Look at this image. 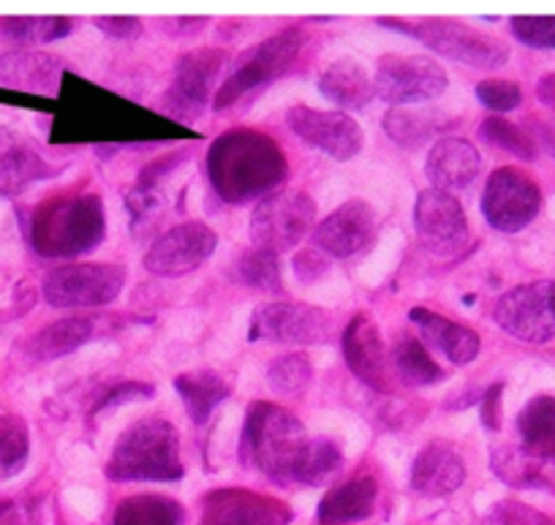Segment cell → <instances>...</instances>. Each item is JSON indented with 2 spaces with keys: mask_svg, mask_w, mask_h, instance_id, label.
<instances>
[{
  "mask_svg": "<svg viewBox=\"0 0 555 525\" xmlns=\"http://www.w3.org/2000/svg\"><path fill=\"white\" fill-rule=\"evenodd\" d=\"M218 248V234L212 232L207 223L189 221L180 227L167 229L158 234L145 251V265L147 272L162 278H180L189 272L199 270Z\"/></svg>",
  "mask_w": 555,
  "mask_h": 525,
  "instance_id": "obj_14",
  "label": "cell"
},
{
  "mask_svg": "<svg viewBox=\"0 0 555 525\" xmlns=\"http://www.w3.org/2000/svg\"><path fill=\"white\" fill-rule=\"evenodd\" d=\"M112 525H183V507L167 496L142 492L120 501Z\"/></svg>",
  "mask_w": 555,
  "mask_h": 525,
  "instance_id": "obj_33",
  "label": "cell"
},
{
  "mask_svg": "<svg viewBox=\"0 0 555 525\" xmlns=\"http://www.w3.org/2000/svg\"><path fill=\"white\" fill-rule=\"evenodd\" d=\"M66 63L50 52L12 50L0 55V85L34 95L61 93Z\"/></svg>",
  "mask_w": 555,
  "mask_h": 525,
  "instance_id": "obj_21",
  "label": "cell"
},
{
  "mask_svg": "<svg viewBox=\"0 0 555 525\" xmlns=\"http://www.w3.org/2000/svg\"><path fill=\"white\" fill-rule=\"evenodd\" d=\"M493 319L506 335L542 346L555 337V278L531 281L499 297Z\"/></svg>",
  "mask_w": 555,
  "mask_h": 525,
  "instance_id": "obj_10",
  "label": "cell"
},
{
  "mask_svg": "<svg viewBox=\"0 0 555 525\" xmlns=\"http://www.w3.org/2000/svg\"><path fill=\"white\" fill-rule=\"evenodd\" d=\"M319 90H322L324 99L338 104L340 110H362L376 99L373 79L351 57L335 61L333 66L324 68L322 77H319Z\"/></svg>",
  "mask_w": 555,
  "mask_h": 525,
  "instance_id": "obj_28",
  "label": "cell"
},
{
  "mask_svg": "<svg viewBox=\"0 0 555 525\" xmlns=\"http://www.w3.org/2000/svg\"><path fill=\"white\" fill-rule=\"evenodd\" d=\"M384 131L398 148L416 150L441 131V112L416 110V106H395L384 115Z\"/></svg>",
  "mask_w": 555,
  "mask_h": 525,
  "instance_id": "obj_31",
  "label": "cell"
},
{
  "mask_svg": "<svg viewBox=\"0 0 555 525\" xmlns=\"http://www.w3.org/2000/svg\"><path fill=\"white\" fill-rule=\"evenodd\" d=\"M447 72L428 55H384L376 66L373 90L395 106H416L447 90Z\"/></svg>",
  "mask_w": 555,
  "mask_h": 525,
  "instance_id": "obj_12",
  "label": "cell"
},
{
  "mask_svg": "<svg viewBox=\"0 0 555 525\" xmlns=\"http://www.w3.org/2000/svg\"><path fill=\"white\" fill-rule=\"evenodd\" d=\"M175 389H178L180 400H183L194 425H205L212 417V411L232 395V387L216 371L180 373L175 379Z\"/></svg>",
  "mask_w": 555,
  "mask_h": 525,
  "instance_id": "obj_29",
  "label": "cell"
},
{
  "mask_svg": "<svg viewBox=\"0 0 555 525\" xmlns=\"http://www.w3.org/2000/svg\"><path fill=\"white\" fill-rule=\"evenodd\" d=\"M414 229L420 243L436 256H455L468 245V218L447 191L425 189L416 196Z\"/></svg>",
  "mask_w": 555,
  "mask_h": 525,
  "instance_id": "obj_15",
  "label": "cell"
},
{
  "mask_svg": "<svg viewBox=\"0 0 555 525\" xmlns=\"http://www.w3.org/2000/svg\"><path fill=\"white\" fill-rule=\"evenodd\" d=\"M30 431L17 411L0 406V482L12 479L28 465Z\"/></svg>",
  "mask_w": 555,
  "mask_h": 525,
  "instance_id": "obj_34",
  "label": "cell"
},
{
  "mask_svg": "<svg viewBox=\"0 0 555 525\" xmlns=\"http://www.w3.org/2000/svg\"><path fill=\"white\" fill-rule=\"evenodd\" d=\"M490 471L515 490L555 492V454L522 444H504L490 452Z\"/></svg>",
  "mask_w": 555,
  "mask_h": 525,
  "instance_id": "obj_22",
  "label": "cell"
},
{
  "mask_svg": "<svg viewBox=\"0 0 555 525\" xmlns=\"http://www.w3.org/2000/svg\"><path fill=\"white\" fill-rule=\"evenodd\" d=\"M409 319L420 330L423 341L430 348H436L439 355H444L452 366H472L479 357L482 337L472 326L447 319V316L428 308H411Z\"/></svg>",
  "mask_w": 555,
  "mask_h": 525,
  "instance_id": "obj_24",
  "label": "cell"
},
{
  "mask_svg": "<svg viewBox=\"0 0 555 525\" xmlns=\"http://www.w3.org/2000/svg\"><path fill=\"white\" fill-rule=\"evenodd\" d=\"M99 335V321L88 319V316H72V319H57L47 324L44 330L36 332L28 341L25 351L39 362L61 360V357L72 355L85 343H90Z\"/></svg>",
  "mask_w": 555,
  "mask_h": 525,
  "instance_id": "obj_27",
  "label": "cell"
},
{
  "mask_svg": "<svg viewBox=\"0 0 555 525\" xmlns=\"http://www.w3.org/2000/svg\"><path fill=\"white\" fill-rule=\"evenodd\" d=\"M286 126L302 142L322 150L335 161H351L354 155H360L362 144H365L362 128L357 126L354 117L344 115V112H322L297 104L286 112Z\"/></svg>",
  "mask_w": 555,
  "mask_h": 525,
  "instance_id": "obj_16",
  "label": "cell"
},
{
  "mask_svg": "<svg viewBox=\"0 0 555 525\" xmlns=\"http://www.w3.org/2000/svg\"><path fill=\"white\" fill-rule=\"evenodd\" d=\"M306 41L308 36L302 28H284L281 34L270 36L261 44H256L254 50L240 55V61L234 63L229 77L216 90L212 110H227V106L237 104L240 99H245L254 90H261L264 85L275 82L278 77H284L295 66L297 57H300Z\"/></svg>",
  "mask_w": 555,
  "mask_h": 525,
  "instance_id": "obj_6",
  "label": "cell"
},
{
  "mask_svg": "<svg viewBox=\"0 0 555 525\" xmlns=\"http://www.w3.org/2000/svg\"><path fill=\"white\" fill-rule=\"evenodd\" d=\"M240 454L278 485L317 487L344 465V449L333 438H311L289 409L267 400L245 411Z\"/></svg>",
  "mask_w": 555,
  "mask_h": 525,
  "instance_id": "obj_1",
  "label": "cell"
},
{
  "mask_svg": "<svg viewBox=\"0 0 555 525\" xmlns=\"http://www.w3.org/2000/svg\"><path fill=\"white\" fill-rule=\"evenodd\" d=\"M207 178L227 205H245L275 194L289 178L284 148L256 128H229L207 150Z\"/></svg>",
  "mask_w": 555,
  "mask_h": 525,
  "instance_id": "obj_2",
  "label": "cell"
},
{
  "mask_svg": "<svg viewBox=\"0 0 555 525\" xmlns=\"http://www.w3.org/2000/svg\"><path fill=\"white\" fill-rule=\"evenodd\" d=\"M106 238V213L99 194H61L41 202L28 221L30 248L44 259H74L99 248Z\"/></svg>",
  "mask_w": 555,
  "mask_h": 525,
  "instance_id": "obj_3",
  "label": "cell"
},
{
  "mask_svg": "<svg viewBox=\"0 0 555 525\" xmlns=\"http://www.w3.org/2000/svg\"><path fill=\"white\" fill-rule=\"evenodd\" d=\"M512 36L531 50H555V17H512Z\"/></svg>",
  "mask_w": 555,
  "mask_h": 525,
  "instance_id": "obj_41",
  "label": "cell"
},
{
  "mask_svg": "<svg viewBox=\"0 0 555 525\" xmlns=\"http://www.w3.org/2000/svg\"><path fill=\"white\" fill-rule=\"evenodd\" d=\"M378 498V482L373 474H354L351 479L338 482L324 492L322 503H319L317 514L322 523H357V520L371 517L376 509Z\"/></svg>",
  "mask_w": 555,
  "mask_h": 525,
  "instance_id": "obj_26",
  "label": "cell"
},
{
  "mask_svg": "<svg viewBox=\"0 0 555 525\" xmlns=\"http://www.w3.org/2000/svg\"><path fill=\"white\" fill-rule=\"evenodd\" d=\"M378 216L367 202L351 200L313 227L311 245L333 259H351L376 240Z\"/></svg>",
  "mask_w": 555,
  "mask_h": 525,
  "instance_id": "obj_17",
  "label": "cell"
},
{
  "mask_svg": "<svg viewBox=\"0 0 555 525\" xmlns=\"http://www.w3.org/2000/svg\"><path fill=\"white\" fill-rule=\"evenodd\" d=\"M378 25L403 30L411 39L428 47V50L439 52V55L450 57V61L463 63V66L493 72V68H501L509 61V47L504 41L490 34H482V30L472 28V25L461 23V20L434 17L414 20V23H405V20H378Z\"/></svg>",
  "mask_w": 555,
  "mask_h": 525,
  "instance_id": "obj_5",
  "label": "cell"
},
{
  "mask_svg": "<svg viewBox=\"0 0 555 525\" xmlns=\"http://www.w3.org/2000/svg\"><path fill=\"white\" fill-rule=\"evenodd\" d=\"M101 34L112 36V39L131 41L142 34V20L139 17H95Z\"/></svg>",
  "mask_w": 555,
  "mask_h": 525,
  "instance_id": "obj_43",
  "label": "cell"
},
{
  "mask_svg": "<svg viewBox=\"0 0 555 525\" xmlns=\"http://www.w3.org/2000/svg\"><path fill=\"white\" fill-rule=\"evenodd\" d=\"M317 221V202L306 191H275L250 213V240L256 248L286 254L311 232Z\"/></svg>",
  "mask_w": 555,
  "mask_h": 525,
  "instance_id": "obj_8",
  "label": "cell"
},
{
  "mask_svg": "<svg viewBox=\"0 0 555 525\" xmlns=\"http://www.w3.org/2000/svg\"><path fill=\"white\" fill-rule=\"evenodd\" d=\"M333 319L322 308L306 303H264L254 310L248 326L250 341L313 346L327 343Z\"/></svg>",
  "mask_w": 555,
  "mask_h": 525,
  "instance_id": "obj_13",
  "label": "cell"
},
{
  "mask_svg": "<svg viewBox=\"0 0 555 525\" xmlns=\"http://www.w3.org/2000/svg\"><path fill=\"white\" fill-rule=\"evenodd\" d=\"M7 509H9V503H7V501H0V514L7 512Z\"/></svg>",
  "mask_w": 555,
  "mask_h": 525,
  "instance_id": "obj_47",
  "label": "cell"
},
{
  "mask_svg": "<svg viewBox=\"0 0 555 525\" xmlns=\"http://www.w3.org/2000/svg\"><path fill=\"white\" fill-rule=\"evenodd\" d=\"M474 93H477L479 104L488 106L495 115L515 112L522 104V88L512 79H482Z\"/></svg>",
  "mask_w": 555,
  "mask_h": 525,
  "instance_id": "obj_39",
  "label": "cell"
},
{
  "mask_svg": "<svg viewBox=\"0 0 555 525\" xmlns=\"http://www.w3.org/2000/svg\"><path fill=\"white\" fill-rule=\"evenodd\" d=\"M153 395H156V387H153V384H145V382L115 384V387H109L104 395H101L99 400H95V406H93V411H90V414H99V411L115 409V406H122V404L151 400Z\"/></svg>",
  "mask_w": 555,
  "mask_h": 525,
  "instance_id": "obj_42",
  "label": "cell"
},
{
  "mask_svg": "<svg viewBox=\"0 0 555 525\" xmlns=\"http://www.w3.org/2000/svg\"><path fill=\"white\" fill-rule=\"evenodd\" d=\"M542 210V191L528 171L501 166L488 178L482 191V216L495 232L517 234L533 223Z\"/></svg>",
  "mask_w": 555,
  "mask_h": 525,
  "instance_id": "obj_11",
  "label": "cell"
},
{
  "mask_svg": "<svg viewBox=\"0 0 555 525\" xmlns=\"http://www.w3.org/2000/svg\"><path fill=\"white\" fill-rule=\"evenodd\" d=\"M126 289V270L120 265H66L55 267L41 281L47 305L61 310L104 308Z\"/></svg>",
  "mask_w": 555,
  "mask_h": 525,
  "instance_id": "obj_9",
  "label": "cell"
},
{
  "mask_svg": "<svg viewBox=\"0 0 555 525\" xmlns=\"http://www.w3.org/2000/svg\"><path fill=\"white\" fill-rule=\"evenodd\" d=\"M229 66V55L223 50L185 52L175 63L172 82L164 93V112L180 123H194L205 115L207 106L216 99V82Z\"/></svg>",
  "mask_w": 555,
  "mask_h": 525,
  "instance_id": "obj_7",
  "label": "cell"
},
{
  "mask_svg": "<svg viewBox=\"0 0 555 525\" xmlns=\"http://www.w3.org/2000/svg\"><path fill=\"white\" fill-rule=\"evenodd\" d=\"M289 520L286 503L250 490L210 492L202 512V525H286Z\"/></svg>",
  "mask_w": 555,
  "mask_h": 525,
  "instance_id": "obj_20",
  "label": "cell"
},
{
  "mask_svg": "<svg viewBox=\"0 0 555 525\" xmlns=\"http://www.w3.org/2000/svg\"><path fill=\"white\" fill-rule=\"evenodd\" d=\"M501 393H504V384L499 382L482 395V411H479V417H482V425L488 431H499L501 427Z\"/></svg>",
  "mask_w": 555,
  "mask_h": 525,
  "instance_id": "obj_44",
  "label": "cell"
},
{
  "mask_svg": "<svg viewBox=\"0 0 555 525\" xmlns=\"http://www.w3.org/2000/svg\"><path fill=\"white\" fill-rule=\"evenodd\" d=\"M482 171V155L474 148V142L461 137H441L430 148L425 161V175L430 185L439 191H461L468 189Z\"/></svg>",
  "mask_w": 555,
  "mask_h": 525,
  "instance_id": "obj_23",
  "label": "cell"
},
{
  "mask_svg": "<svg viewBox=\"0 0 555 525\" xmlns=\"http://www.w3.org/2000/svg\"><path fill=\"white\" fill-rule=\"evenodd\" d=\"M482 525H555V520L522 501H499L485 514Z\"/></svg>",
  "mask_w": 555,
  "mask_h": 525,
  "instance_id": "obj_40",
  "label": "cell"
},
{
  "mask_svg": "<svg viewBox=\"0 0 555 525\" xmlns=\"http://www.w3.org/2000/svg\"><path fill=\"white\" fill-rule=\"evenodd\" d=\"M106 476L112 482H178L185 469L180 460V433L164 417H147L120 433Z\"/></svg>",
  "mask_w": 555,
  "mask_h": 525,
  "instance_id": "obj_4",
  "label": "cell"
},
{
  "mask_svg": "<svg viewBox=\"0 0 555 525\" xmlns=\"http://www.w3.org/2000/svg\"><path fill=\"white\" fill-rule=\"evenodd\" d=\"M340 348H344V360L349 371L360 379L365 387L376 389V393H387L389 389V362L387 348H384L382 332H378L376 321L367 313L351 316L346 324L344 335H340Z\"/></svg>",
  "mask_w": 555,
  "mask_h": 525,
  "instance_id": "obj_19",
  "label": "cell"
},
{
  "mask_svg": "<svg viewBox=\"0 0 555 525\" xmlns=\"http://www.w3.org/2000/svg\"><path fill=\"white\" fill-rule=\"evenodd\" d=\"M74 28L68 17H3L0 20V36L17 41V44L39 47L66 39Z\"/></svg>",
  "mask_w": 555,
  "mask_h": 525,
  "instance_id": "obj_35",
  "label": "cell"
},
{
  "mask_svg": "<svg viewBox=\"0 0 555 525\" xmlns=\"http://www.w3.org/2000/svg\"><path fill=\"white\" fill-rule=\"evenodd\" d=\"M537 99L542 101L547 110H555V72L539 79V82H537Z\"/></svg>",
  "mask_w": 555,
  "mask_h": 525,
  "instance_id": "obj_46",
  "label": "cell"
},
{
  "mask_svg": "<svg viewBox=\"0 0 555 525\" xmlns=\"http://www.w3.org/2000/svg\"><path fill=\"white\" fill-rule=\"evenodd\" d=\"M61 175L39 144L14 126H0V196H20L30 185Z\"/></svg>",
  "mask_w": 555,
  "mask_h": 525,
  "instance_id": "obj_18",
  "label": "cell"
},
{
  "mask_svg": "<svg viewBox=\"0 0 555 525\" xmlns=\"http://www.w3.org/2000/svg\"><path fill=\"white\" fill-rule=\"evenodd\" d=\"M295 270H297V278H302V281H313V278H319L324 270H327V261L319 259V251L313 248L297 256Z\"/></svg>",
  "mask_w": 555,
  "mask_h": 525,
  "instance_id": "obj_45",
  "label": "cell"
},
{
  "mask_svg": "<svg viewBox=\"0 0 555 525\" xmlns=\"http://www.w3.org/2000/svg\"><path fill=\"white\" fill-rule=\"evenodd\" d=\"M479 137H482L488 144H493V148L504 150V153L517 155L520 161H537L539 158L537 139L501 115H490L488 120L479 126Z\"/></svg>",
  "mask_w": 555,
  "mask_h": 525,
  "instance_id": "obj_38",
  "label": "cell"
},
{
  "mask_svg": "<svg viewBox=\"0 0 555 525\" xmlns=\"http://www.w3.org/2000/svg\"><path fill=\"white\" fill-rule=\"evenodd\" d=\"M313 382V366L308 360V355H300V351H292V355L275 357V360L267 366V384H270L272 393L278 395H289V398H297V395L306 393Z\"/></svg>",
  "mask_w": 555,
  "mask_h": 525,
  "instance_id": "obj_37",
  "label": "cell"
},
{
  "mask_svg": "<svg viewBox=\"0 0 555 525\" xmlns=\"http://www.w3.org/2000/svg\"><path fill=\"white\" fill-rule=\"evenodd\" d=\"M515 427L522 447L555 454V395L544 393L528 400L517 414Z\"/></svg>",
  "mask_w": 555,
  "mask_h": 525,
  "instance_id": "obj_32",
  "label": "cell"
},
{
  "mask_svg": "<svg viewBox=\"0 0 555 525\" xmlns=\"http://www.w3.org/2000/svg\"><path fill=\"white\" fill-rule=\"evenodd\" d=\"M234 276L243 286L256 289V292H281L284 289V276H281V259L270 251L250 248L234 265Z\"/></svg>",
  "mask_w": 555,
  "mask_h": 525,
  "instance_id": "obj_36",
  "label": "cell"
},
{
  "mask_svg": "<svg viewBox=\"0 0 555 525\" xmlns=\"http://www.w3.org/2000/svg\"><path fill=\"white\" fill-rule=\"evenodd\" d=\"M466 482V463L450 444L430 441L411 463V490L428 498H444Z\"/></svg>",
  "mask_w": 555,
  "mask_h": 525,
  "instance_id": "obj_25",
  "label": "cell"
},
{
  "mask_svg": "<svg viewBox=\"0 0 555 525\" xmlns=\"http://www.w3.org/2000/svg\"><path fill=\"white\" fill-rule=\"evenodd\" d=\"M392 368L409 387H434L444 382V371L430 357L428 346L414 335H400L392 348Z\"/></svg>",
  "mask_w": 555,
  "mask_h": 525,
  "instance_id": "obj_30",
  "label": "cell"
}]
</instances>
